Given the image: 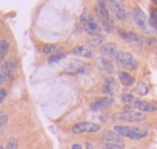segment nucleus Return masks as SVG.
Listing matches in <instances>:
<instances>
[{
    "label": "nucleus",
    "mask_w": 157,
    "mask_h": 149,
    "mask_svg": "<svg viewBox=\"0 0 157 149\" xmlns=\"http://www.w3.org/2000/svg\"><path fill=\"white\" fill-rule=\"evenodd\" d=\"M137 92H140V95H145V94L148 92V86H146L143 82H140V83L137 85Z\"/></svg>",
    "instance_id": "b1692460"
},
{
    "label": "nucleus",
    "mask_w": 157,
    "mask_h": 149,
    "mask_svg": "<svg viewBox=\"0 0 157 149\" xmlns=\"http://www.w3.org/2000/svg\"><path fill=\"white\" fill-rule=\"evenodd\" d=\"M100 129V126L97 123H93V121H80L71 128V132L72 134H86V132H97Z\"/></svg>",
    "instance_id": "39448f33"
},
{
    "label": "nucleus",
    "mask_w": 157,
    "mask_h": 149,
    "mask_svg": "<svg viewBox=\"0 0 157 149\" xmlns=\"http://www.w3.org/2000/svg\"><path fill=\"white\" fill-rule=\"evenodd\" d=\"M148 135V131L145 129H140V128H129V134H128V138L131 140H142Z\"/></svg>",
    "instance_id": "4468645a"
},
{
    "label": "nucleus",
    "mask_w": 157,
    "mask_h": 149,
    "mask_svg": "<svg viewBox=\"0 0 157 149\" xmlns=\"http://www.w3.org/2000/svg\"><path fill=\"white\" fill-rule=\"evenodd\" d=\"M116 120H123V121H143L145 114L139 111H122L116 114Z\"/></svg>",
    "instance_id": "423d86ee"
},
{
    "label": "nucleus",
    "mask_w": 157,
    "mask_h": 149,
    "mask_svg": "<svg viewBox=\"0 0 157 149\" xmlns=\"http://www.w3.org/2000/svg\"><path fill=\"white\" fill-rule=\"evenodd\" d=\"M114 132H116L117 135H120L122 138H123V137H128V134H129V126L116 125V126H114Z\"/></svg>",
    "instance_id": "dca6fc26"
},
{
    "label": "nucleus",
    "mask_w": 157,
    "mask_h": 149,
    "mask_svg": "<svg viewBox=\"0 0 157 149\" xmlns=\"http://www.w3.org/2000/svg\"><path fill=\"white\" fill-rule=\"evenodd\" d=\"M119 80H120V83H122L123 86H131V85L134 83L132 76H129V74L125 72V71H120V72H119Z\"/></svg>",
    "instance_id": "2eb2a0df"
},
{
    "label": "nucleus",
    "mask_w": 157,
    "mask_h": 149,
    "mask_svg": "<svg viewBox=\"0 0 157 149\" xmlns=\"http://www.w3.org/2000/svg\"><path fill=\"white\" fill-rule=\"evenodd\" d=\"M132 19H134V23L145 32V34H152V28H151V25H149V20H148V17H146V14L139 8V6H136L134 9H132Z\"/></svg>",
    "instance_id": "f03ea898"
},
{
    "label": "nucleus",
    "mask_w": 157,
    "mask_h": 149,
    "mask_svg": "<svg viewBox=\"0 0 157 149\" xmlns=\"http://www.w3.org/2000/svg\"><path fill=\"white\" fill-rule=\"evenodd\" d=\"M6 89H0V103H2L3 100H5V97H6Z\"/></svg>",
    "instance_id": "c756f323"
},
{
    "label": "nucleus",
    "mask_w": 157,
    "mask_h": 149,
    "mask_svg": "<svg viewBox=\"0 0 157 149\" xmlns=\"http://www.w3.org/2000/svg\"><path fill=\"white\" fill-rule=\"evenodd\" d=\"M120 100H122L123 103H126V105H132V102H134L136 99H134V94H129V92H126V94H122Z\"/></svg>",
    "instance_id": "412c9836"
},
{
    "label": "nucleus",
    "mask_w": 157,
    "mask_h": 149,
    "mask_svg": "<svg viewBox=\"0 0 157 149\" xmlns=\"http://www.w3.org/2000/svg\"><path fill=\"white\" fill-rule=\"evenodd\" d=\"M85 51H86V46H77V48H74L72 52H74V54H82V55H83Z\"/></svg>",
    "instance_id": "a878e982"
},
{
    "label": "nucleus",
    "mask_w": 157,
    "mask_h": 149,
    "mask_svg": "<svg viewBox=\"0 0 157 149\" xmlns=\"http://www.w3.org/2000/svg\"><path fill=\"white\" fill-rule=\"evenodd\" d=\"M13 76H14V72H3V74H0V86H2L6 80L13 79Z\"/></svg>",
    "instance_id": "5701e85b"
},
{
    "label": "nucleus",
    "mask_w": 157,
    "mask_h": 149,
    "mask_svg": "<svg viewBox=\"0 0 157 149\" xmlns=\"http://www.w3.org/2000/svg\"><path fill=\"white\" fill-rule=\"evenodd\" d=\"M96 13L99 16L100 25L103 26L105 32H111L114 29V23L111 20V16H109V9L106 6V2H97L96 3Z\"/></svg>",
    "instance_id": "f257e3e1"
},
{
    "label": "nucleus",
    "mask_w": 157,
    "mask_h": 149,
    "mask_svg": "<svg viewBox=\"0 0 157 149\" xmlns=\"http://www.w3.org/2000/svg\"><path fill=\"white\" fill-rule=\"evenodd\" d=\"M17 147V141L14 140V138H10V141H8V146H6V149H16Z\"/></svg>",
    "instance_id": "bb28decb"
},
{
    "label": "nucleus",
    "mask_w": 157,
    "mask_h": 149,
    "mask_svg": "<svg viewBox=\"0 0 157 149\" xmlns=\"http://www.w3.org/2000/svg\"><path fill=\"white\" fill-rule=\"evenodd\" d=\"M6 123H8V115L3 114V112H0V134H2L6 128Z\"/></svg>",
    "instance_id": "4be33fe9"
},
{
    "label": "nucleus",
    "mask_w": 157,
    "mask_h": 149,
    "mask_svg": "<svg viewBox=\"0 0 157 149\" xmlns=\"http://www.w3.org/2000/svg\"><path fill=\"white\" fill-rule=\"evenodd\" d=\"M91 43L96 45V46H97V45H102V43H103V37H102V35H94L93 40H91Z\"/></svg>",
    "instance_id": "393cba45"
},
{
    "label": "nucleus",
    "mask_w": 157,
    "mask_h": 149,
    "mask_svg": "<svg viewBox=\"0 0 157 149\" xmlns=\"http://www.w3.org/2000/svg\"><path fill=\"white\" fill-rule=\"evenodd\" d=\"M42 51H43V54H49V57H51V54L59 51V45H45Z\"/></svg>",
    "instance_id": "6ab92c4d"
},
{
    "label": "nucleus",
    "mask_w": 157,
    "mask_h": 149,
    "mask_svg": "<svg viewBox=\"0 0 157 149\" xmlns=\"http://www.w3.org/2000/svg\"><path fill=\"white\" fill-rule=\"evenodd\" d=\"M85 29L88 34L91 35H99L102 32V28H100V23L96 20V19H88L85 20Z\"/></svg>",
    "instance_id": "9b49d317"
},
{
    "label": "nucleus",
    "mask_w": 157,
    "mask_h": 149,
    "mask_svg": "<svg viewBox=\"0 0 157 149\" xmlns=\"http://www.w3.org/2000/svg\"><path fill=\"white\" fill-rule=\"evenodd\" d=\"M99 63H100V66H102L106 72H113V71H114V66H113L111 60H106V58H103V57H102Z\"/></svg>",
    "instance_id": "f3484780"
},
{
    "label": "nucleus",
    "mask_w": 157,
    "mask_h": 149,
    "mask_svg": "<svg viewBox=\"0 0 157 149\" xmlns=\"http://www.w3.org/2000/svg\"><path fill=\"white\" fill-rule=\"evenodd\" d=\"M0 149H3V146H0Z\"/></svg>",
    "instance_id": "2f4dec72"
},
{
    "label": "nucleus",
    "mask_w": 157,
    "mask_h": 149,
    "mask_svg": "<svg viewBox=\"0 0 157 149\" xmlns=\"http://www.w3.org/2000/svg\"><path fill=\"white\" fill-rule=\"evenodd\" d=\"M114 105V100L111 97H100L97 99L96 102H93L91 105V109L93 111H100V109H105V108H109Z\"/></svg>",
    "instance_id": "9d476101"
},
{
    "label": "nucleus",
    "mask_w": 157,
    "mask_h": 149,
    "mask_svg": "<svg viewBox=\"0 0 157 149\" xmlns=\"http://www.w3.org/2000/svg\"><path fill=\"white\" fill-rule=\"evenodd\" d=\"M0 25H2V22H0Z\"/></svg>",
    "instance_id": "473e14b6"
},
{
    "label": "nucleus",
    "mask_w": 157,
    "mask_h": 149,
    "mask_svg": "<svg viewBox=\"0 0 157 149\" xmlns=\"http://www.w3.org/2000/svg\"><path fill=\"white\" fill-rule=\"evenodd\" d=\"M66 57V54L65 52H62V54H54V55H51L49 58H48V61L52 65V63H57V61H62L63 58Z\"/></svg>",
    "instance_id": "aec40b11"
},
{
    "label": "nucleus",
    "mask_w": 157,
    "mask_h": 149,
    "mask_svg": "<svg viewBox=\"0 0 157 149\" xmlns=\"http://www.w3.org/2000/svg\"><path fill=\"white\" fill-rule=\"evenodd\" d=\"M106 6H108V9L119 19V20H122V22H126L128 19H129V16H128V13H126V8L120 3V2H116V0H111V2H106Z\"/></svg>",
    "instance_id": "20e7f679"
},
{
    "label": "nucleus",
    "mask_w": 157,
    "mask_h": 149,
    "mask_svg": "<svg viewBox=\"0 0 157 149\" xmlns=\"http://www.w3.org/2000/svg\"><path fill=\"white\" fill-rule=\"evenodd\" d=\"M132 108L142 114L145 112H155L157 111V105L151 103V102H145V100H134L132 102Z\"/></svg>",
    "instance_id": "0eeeda50"
},
{
    "label": "nucleus",
    "mask_w": 157,
    "mask_h": 149,
    "mask_svg": "<svg viewBox=\"0 0 157 149\" xmlns=\"http://www.w3.org/2000/svg\"><path fill=\"white\" fill-rule=\"evenodd\" d=\"M102 138L105 141H108V144H119V146H122V137L117 135L114 131H105L102 134Z\"/></svg>",
    "instance_id": "ddd939ff"
},
{
    "label": "nucleus",
    "mask_w": 157,
    "mask_h": 149,
    "mask_svg": "<svg viewBox=\"0 0 157 149\" xmlns=\"http://www.w3.org/2000/svg\"><path fill=\"white\" fill-rule=\"evenodd\" d=\"M100 54L106 60L116 58V55H117V46H116V43H105V45H102Z\"/></svg>",
    "instance_id": "1a4fd4ad"
},
{
    "label": "nucleus",
    "mask_w": 157,
    "mask_h": 149,
    "mask_svg": "<svg viewBox=\"0 0 157 149\" xmlns=\"http://www.w3.org/2000/svg\"><path fill=\"white\" fill-rule=\"evenodd\" d=\"M72 149H82L80 144H72Z\"/></svg>",
    "instance_id": "7c9ffc66"
},
{
    "label": "nucleus",
    "mask_w": 157,
    "mask_h": 149,
    "mask_svg": "<svg viewBox=\"0 0 157 149\" xmlns=\"http://www.w3.org/2000/svg\"><path fill=\"white\" fill-rule=\"evenodd\" d=\"M119 35H120L125 42H128V43H134V45H137L139 48H140L142 43H143L142 37H140L139 34H136V32H131V31H119Z\"/></svg>",
    "instance_id": "6e6552de"
},
{
    "label": "nucleus",
    "mask_w": 157,
    "mask_h": 149,
    "mask_svg": "<svg viewBox=\"0 0 157 149\" xmlns=\"http://www.w3.org/2000/svg\"><path fill=\"white\" fill-rule=\"evenodd\" d=\"M148 45H149V46H152V48H155V46H157V40H155V39H152V37H149V39H148Z\"/></svg>",
    "instance_id": "c85d7f7f"
},
{
    "label": "nucleus",
    "mask_w": 157,
    "mask_h": 149,
    "mask_svg": "<svg viewBox=\"0 0 157 149\" xmlns=\"http://www.w3.org/2000/svg\"><path fill=\"white\" fill-rule=\"evenodd\" d=\"M103 149H123V147L119 146V144H105Z\"/></svg>",
    "instance_id": "cd10ccee"
},
{
    "label": "nucleus",
    "mask_w": 157,
    "mask_h": 149,
    "mask_svg": "<svg viewBox=\"0 0 157 149\" xmlns=\"http://www.w3.org/2000/svg\"><path fill=\"white\" fill-rule=\"evenodd\" d=\"M116 61H117L122 68H125V69H132V71H134V69H137V66H139L136 57H132V54H129V52H117Z\"/></svg>",
    "instance_id": "7ed1b4c3"
},
{
    "label": "nucleus",
    "mask_w": 157,
    "mask_h": 149,
    "mask_svg": "<svg viewBox=\"0 0 157 149\" xmlns=\"http://www.w3.org/2000/svg\"><path fill=\"white\" fill-rule=\"evenodd\" d=\"M8 49H10V43L6 40H0V58H5Z\"/></svg>",
    "instance_id": "a211bd4d"
},
{
    "label": "nucleus",
    "mask_w": 157,
    "mask_h": 149,
    "mask_svg": "<svg viewBox=\"0 0 157 149\" xmlns=\"http://www.w3.org/2000/svg\"><path fill=\"white\" fill-rule=\"evenodd\" d=\"M102 91H103L105 97H111V99H113V95H114L116 91H117V86H116V82H114L113 77L105 80V83H103V86H102Z\"/></svg>",
    "instance_id": "f8f14e48"
}]
</instances>
